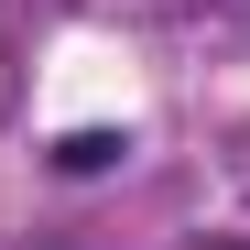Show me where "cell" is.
I'll return each mask as SVG.
<instances>
[{
  "mask_svg": "<svg viewBox=\"0 0 250 250\" xmlns=\"http://www.w3.org/2000/svg\"><path fill=\"white\" fill-rule=\"evenodd\" d=\"M120 152H131V131H65V142H55V163H65V174H109Z\"/></svg>",
  "mask_w": 250,
  "mask_h": 250,
  "instance_id": "6da1fadb",
  "label": "cell"
}]
</instances>
